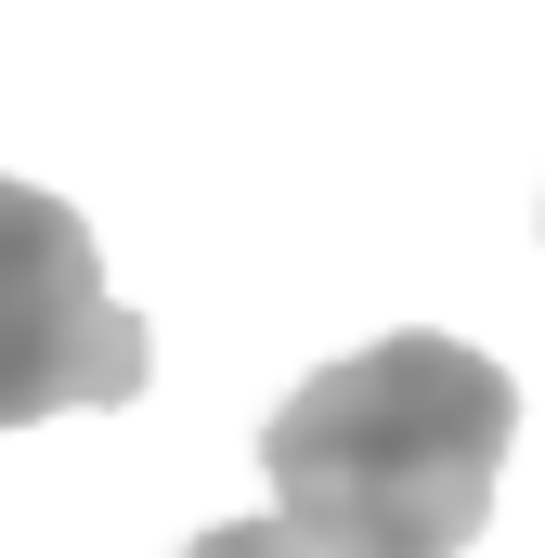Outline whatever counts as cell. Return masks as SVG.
I'll return each instance as SVG.
<instances>
[{
    "instance_id": "obj_1",
    "label": "cell",
    "mask_w": 545,
    "mask_h": 558,
    "mask_svg": "<svg viewBox=\"0 0 545 558\" xmlns=\"http://www.w3.org/2000/svg\"><path fill=\"white\" fill-rule=\"evenodd\" d=\"M507 428H520L507 364L403 325L272 403V520L312 558H468L507 481Z\"/></svg>"
},
{
    "instance_id": "obj_2",
    "label": "cell",
    "mask_w": 545,
    "mask_h": 558,
    "mask_svg": "<svg viewBox=\"0 0 545 558\" xmlns=\"http://www.w3.org/2000/svg\"><path fill=\"white\" fill-rule=\"evenodd\" d=\"M143 377H156V338L131 299H105L92 221L0 169V428L143 403Z\"/></svg>"
},
{
    "instance_id": "obj_3",
    "label": "cell",
    "mask_w": 545,
    "mask_h": 558,
    "mask_svg": "<svg viewBox=\"0 0 545 558\" xmlns=\"http://www.w3.org/2000/svg\"><path fill=\"white\" fill-rule=\"evenodd\" d=\"M182 558H312V546H299L286 520H221V533H195Z\"/></svg>"
}]
</instances>
